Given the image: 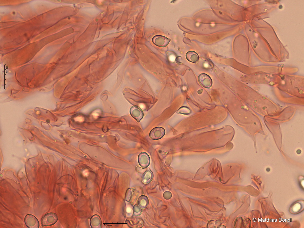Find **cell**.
Returning <instances> with one entry per match:
<instances>
[{
  "mask_svg": "<svg viewBox=\"0 0 304 228\" xmlns=\"http://www.w3.org/2000/svg\"><path fill=\"white\" fill-rule=\"evenodd\" d=\"M140 196L139 199L142 201L143 202L138 200V203L140 207L144 208L146 207L147 205L148 199L146 196Z\"/></svg>",
  "mask_w": 304,
  "mask_h": 228,
  "instance_id": "10",
  "label": "cell"
},
{
  "mask_svg": "<svg viewBox=\"0 0 304 228\" xmlns=\"http://www.w3.org/2000/svg\"><path fill=\"white\" fill-rule=\"evenodd\" d=\"M190 112L189 109L186 107L183 106L180 107L177 111V113H180L183 114H188Z\"/></svg>",
  "mask_w": 304,
  "mask_h": 228,
  "instance_id": "11",
  "label": "cell"
},
{
  "mask_svg": "<svg viewBox=\"0 0 304 228\" xmlns=\"http://www.w3.org/2000/svg\"><path fill=\"white\" fill-rule=\"evenodd\" d=\"M24 222L27 226L29 228H38L39 223L37 218L34 216L27 214L25 217Z\"/></svg>",
  "mask_w": 304,
  "mask_h": 228,
  "instance_id": "3",
  "label": "cell"
},
{
  "mask_svg": "<svg viewBox=\"0 0 304 228\" xmlns=\"http://www.w3.org/2000/svg\"><path fill=\"white\" fill-rule=\"evenodd\" d=\"M153 176L152 172L150 169H148L142 176V182L145 184L150 183L152 180Z\"/></svg>",
  "mask_w": 304,
  "mask_h": 228,
  "instance_id": "9",
  "label": "cell"
},
{
  "mask_svg": "<svg viewBox=\"0 0 304 228\" xmlns=\"http://www.w3.org/2000/svg\"><path fill=\"white\" fill-rule=\"evenodd\" d=\"M200 84L206 88H209L212 85V81L210 77L205 73H202L198 77Z\"/></svg>",
  "mask_w": 304,
  "mask_h": 228,
  "instance_id": "5",
  "label": "cell"
},
{
  "mask_svg": "<svg viewBox=\"0 0 304 228\" xmlns=\"http://www.w3.org/2000/svg\"><path fill=\"white\" fill-rule=\"evenodd\" d=\"M138 161L139 164L141 167L146 168L150 164V158L147 153L145 152H142L138 155Z\"/></svg>",
  "mask_w": 304,
  "mask_h": 228,
  "instance_id": "7",
  "label": "cell"
},
{
  "mask_svg": "<svg viewBox=\"0 0 304 228\" xmlns=\"http://www.w3.org/2000/svg\"><path fill=\"white\" fill-rule=\"evenodd\" d=\"M130 112L131 116L138 122H139L143 118L144 115L143 111L137 106L131 107Z\"/></svg>",
  "mask_w": 304,
  "mask_h": 228,
  "instance_id": "6",
  "label": "cell"
},
{
  "mask_svg": "<svg viewBox=\"0 0 304 228\" xmlns=\"http://www.w3.org/2000/svg\"><path fill=\"white\" fill-rule=\"evenodd\" d=\"M186 57L188 61L193 63H196L199 59L198 54L193 51H190L187 52Z\"/></svg>",
  "mask_w": 304,
  "mask_h": 228,
  "instance_id": "8",
  "label": "cell"
},
{
  "mask_svg": "<svg viewBox=\"0 0 304 228\" xmlns=\"http://www.w3.org/2000/svg\"><path fill=\"white\" fill-rule=\"evenodd\" d=\"M57 219V216L55 213L52 212L48 213L42 218L41 224L43 226H51L55 223Z\"/></svg>",
  "mask_w": 304,
  "mask_h": 228,
  "instance_id": "1",
  "label": "cell"
},
{
  "mask_svg": "<svg viewBox=\"0 0 304 228\" xmlns=\"http://www.w3.org/2000/svg\"><path fill=\"white\" fill-rule=\"evenodd\" d=\"M165 130L163 128L157 127L151 130L149 135L151 139L157 140L162 138L165 135Z\"/></svg>",
  "mask_w": 304,
  "mask_h": 228,
  "instance_id": "2",
  "label": "cell"
},
{
  "mask_svg": "<svg viewBox=\"0 0 304 228\" xmlns=\"http://www.w3.org/2000/svg\"><path fill=\"white\" fill-rule=\"evenodd\" d=\"M170 41V40L169 39L161 35L155 36L152 39V41L154 44L161 47L166 46Z\"/></svg>",
  "mask_w": 304,
  "mask_h": 228,
  "instance_id": "4",
  "label": "cell"
}]
</instances>
